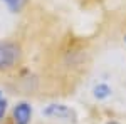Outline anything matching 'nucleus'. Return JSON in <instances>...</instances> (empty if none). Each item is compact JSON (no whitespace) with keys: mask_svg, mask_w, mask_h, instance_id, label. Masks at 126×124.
I'll use <instances>...</instances> for the list:
<instances>
[{"mask_svg":"<svg viewBox=\"0 0 126 124\" xmlns=\"http://www.w3.org/2000/svg\"><path fill=\"white\" fill-rule=\"evenodd\" d=\"M20 57V49L12 42H0V70L15 66Z\"/></svg>","mask_w":126,"mask_h":124,"instance_id":"f257e3e1","label":"nucleus"},{"mask_svg":"<svg viewBox=\"0 0 126 124\" xmlns=\"http://www.w3.org/2000/svg\"><path fill=\"white\" fill-rule=\"evenodd\" d=\"M44 114L49 117H57V119H66V121H76L78 116L74 112V109H71L66 104H49L44 109Z\"/></svg>","mask_w":126,"mask_h":124,"instance_id":"f03ea898","label":"nucleus"},{"mask_svg":"<svg viewBox=\"0 0 126 124\" xmlns=\"http://www.w3.org/2000/svg\"><path fill=\"white\" fill-rule=\"evenodd\" d=\"M32 117V107L27 102H20L14 109V123L15 124H29Z\"/></svg>","mask_w":126,"mask_h":124,"instance_id":"7ed1b4c3","label":"nucleus"},{"mask_svg":"<svg viewBox=\"0 0 126 124\" xmlns=\"http://www.w3.org/2000/svg\"><path fill=\"white\" fill-rule=\"evenodd\" d=\"M93 92H94V97L96 99H108L111 96V87L108 86V84H104V82H101V84H97L94 87Z\"/></svg>","mask_w":126,"mask_h":124,"instance_id":"20e7f679","label":"nucleus"},{"mask_svg":"<svg viewBox=\"0 0 126 124\" xmlns=\"http://www.w3.org/2000/svg\"><path fill=\"white\" fill-rule=\"evenodd\" d=\"M3 2L7 3V7H9L12 12H19V10L25 5L27 0H3Z\"/></svg>","mask_w":126,"mask_h":124,"instance_id":"39448f33","label":"nucleus"},{"mask_svg":"<svg viewBox=\"0 0 126 124\" xmlns=\"http://www.w3.org/2000/svg\"><path fill=\"white\" fill-rule=\"evenodd\" d=\"M5 111H7V101H0V119H3Z\"/></svg>","mask_w":126,"mask_h":124,"instance_id":"423d86ee","label":"nucleus"},{"mask_svg":"<svg viewBox=\"0 0 126 124\" xmlns=\"http://www.w3.org/2000/svg\"><path fill=\"white\" fill-rule=\"evenodd\" d=\"M106 124H121V123H116V121H109V123H106Z\"/></svg>","mask_w":126,"mask_h":124,"instance_id":"0eeeda50","label":"nucleus"},{"mask_svg":"<svg viewBox=\"0 0 126 124\" xmlns=\"http://www.w3.org/2000/svg\"><path fill=\"white\" fill-rule=\"evenodd\" d=\"M0 101H2V94H0Z\"/></svg>","mask_w":126,"mask_h":124,"instance_id":"6e6552de","label":"nucleus"}]
</instances>
